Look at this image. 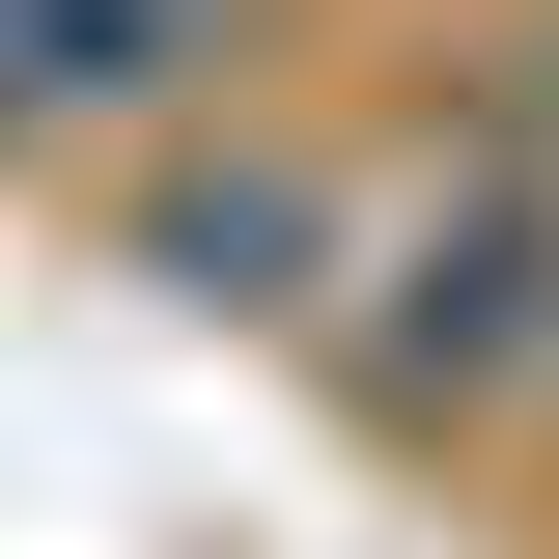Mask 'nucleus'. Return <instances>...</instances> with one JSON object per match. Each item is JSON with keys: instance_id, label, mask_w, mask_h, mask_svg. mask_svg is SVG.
<instances>
[{"instance_id": "f03ea898", "label": "nucleus", "mask_w": 559, "mask_h": 559, "mask_svg": "<svg viewBox=\"0 0 559 559\" xmlns=\"http://www.w3.org/2000/svg\"><path fill=\"white\" fill-rule=\"evenodd\" d=\"M224 84V0H0V112H168Z\"/></svg>"}, {"instance_id": "f257e3e1", "label": "nucleus", "mask_w": 559, "mask_h": 559, "mask_svg": "<svg viewBox=\"0 0 559 559\" xmlns=\"http://www.w3.org/2000/svg\"><path fill=\"white\" fill-rule=\"evenodd\" d=\"M140 280H168V308H308V280H336V168H168V197H140Z\"/></svg>"}, {"instance_id": "7ed1b4c3", "label": "nucleus", "mask_w": 559, "mask_h": 559, "mask_svg": "<svg viewBox=\"0 0 559 559\" xmlns=\"http://www.w3.org/2000/svg\"><path fill=\"white\" fill-rule=\"evenodd\" d=\"M532 112H559V84H532Z\"/></svg>"}]
</instances>
